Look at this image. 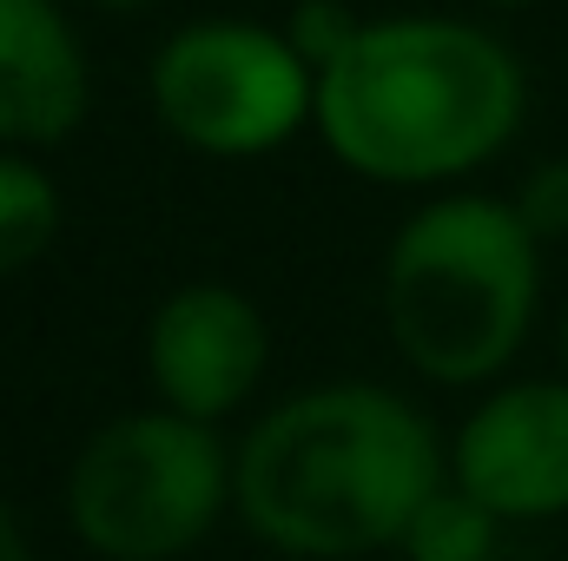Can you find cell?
Masks as SVG:
<instances>
[{
	"mask_svg": "<svg viewBox=\"0 0 568 561\" xmlns=\"http://www.w3.org/2000/svg\"><path fill=\"white\" fill-rule=\"evenodd\" d=\"M449 482V442L390 384H304L232 449V516L284 561L390 555Z\"/></svg>",
	"mask_w": 568,
	"mask_h": 561,
	"instance_id": "cell-1",
	"label": "cell"
},
{
	"mask_svg": "<svg viewBox=\"0 0 568 561\" xmlns=\"http://www.w3.org/2000/svg\"><path fill=\"white\" fill-rule=\"evenodd\" d=\"M529 120L523 60L476 20L384 13L317 73L324 152L390 192H456Z\"/></svg>",
	"mask_w": 568,
	"mask_h": 561,
	"instance_id": "cell-2",
	"label": "cell"
},
{
	"mask_svg": "<svg viewBox=\"0 0 568 561\" xmlns=\"http://www.w3.org/2000/svg\"><path fill=\"white\" fill-rule=\"evenodd\" d=\"M390 350L436 390H489L542 310V238L516 198L429 192L397 225L377 278Z\"/></svg>",
	"mask_w": 568,
	"mask_h": 561,
	"instance_id": "cell-3",
	"label": "cell"
},
{
	"mask_svg": "<svg viewBox=\"0 0 568 561\" xmlns=\"http://www.w3.org/2000/svg\"><path fill=\"white\" fill-rule=\"evenodd\" d=\"M73 542L93 561H179L232 516L225 429L145 404L100 422L60 482Z\"/></svg>",
	"mask_w": 568,
	"mask_h": 561,
	"instance_id": "cell-4",
	"label": "cell"
},
{
	"mask_svg": "<svg viewBox=\"0 0 568 561\" xmlns=\"http://www.w3.org/2000/svg\"><path fill=\"white\" fill-rule=\"evenodd\" d=\"M145 106L172 145L219 165H252L317 126V73L284 27L212 13L159 40Z\"/></svg>",
	"mask_w": 568,
	"mask_h": 561,
	"instance_id": "cell-5",
	"label": "cell"
},
{
	"mask_svg": "<svg viewBox=\"0 0 568 561\" xmlns=\"http://www.w3.org/2000/svg\"><path fill=\"white\" fill-rule=\"evenodd\" d=\"M265 370H272V324L252 290L225 278H192L152 304L145 317L152 404L225 429L258 397Z\"/></svg>",
	"mask_w": 568,
	"mask_h": 561,
	"instance_id": "cell-6",
	"label": "cell"
},
{
	"mask_svg": "<svg viewBox=\"0 0 568 561\" xmlns=\"http://www.w3.org/2000/svg\"><path fill=\"white\" fill-rule=\"evenodd\" d=\"M449 482L503 529L568 516V377L489 384L449 429Z\"/></svg>",
	"mask_w": 568,
	"mask_h": 561,
	"instance_id": "cell-7",
	"label": "cell"
},
{
	"mask_svg": "<svg viewBox=\"0 0 568 561\" xmlns=\"http://www.w3.org/2000/svg\"><path fill=\"white\" fill-rule=\"evenodd\" d=\"M93 113V60L60 0H0V145L53 152Z\"/></svg>",
	"mask_w": 568,
	"mask_h": 561,
	"instance_id": "cell-8",
	"label": "cell"
},
{
	"mask_svg": "<svg viewBox=\"0 0 568 561\" xmlns=\"http://www.w3.org/2000/svg\"><path fill=\"white\" fill-rule=\"evenodd\" d=\"M67 225L60 178L40 165V152H7L0 145V278L33 272Z\"/></svg>",
	"mask_w": 568,
	"mask_h": 561,
	"instance_id": "cell-9",
	"label": "cell"
},
{
	"mask_svg": "<svg viewBox=\"0 0 568 561\" xmlns=\"http://www.w3.org/2000/svg\"><path fill=\"white\" fill-rule=\"evenodd\" d=\"M496 549H503V522L476 496H463L456 482H443L429 496L397 542L404 561H496Z\"/></svg>",
	"mask_w": 568,
	"mask_h": 561,
	"instance_id": "cell-10",
	"label": "cell"
},
{
	"mask_svg": "<svg viewBox=\"0 0 568 561\" xmlns=\"http://www.w3.org/2000/svg\"><path fill=\"white\" fill-rule=\"evenodd\" d=\"M357 27H364V13H351L344 0H297V7L284 13V33H291V47L311 60V73H324V67L357 40Z\"/></svg>",
	"mask_w": 568,
	"mask_h": 561,
	"instance_id": "cell-11",
	"label": "cell"
},
{
	"mask_svg": "<svg viewBox=\"0 0 568 561\" xmlns=\"http://www.w3.org/2000/svg\"><path fill=\"white\" fill-rule=\"evenodd\" d=\"M516 212H523V225H529L542 245L568 238V152L529 165V178L516 185Z\"/></svg>",
	"mask_w": 568,
	"mask_h": 561,
	"instance_id": "cell-12",
	"label": "cell"
},
{
	"mask_svg": "<svg viewBox=\"0 0 568 561\" xmlns=\"http://www.w3.org/2000/svg\"><path fill=\"white\" fill-rule=\"evenodd\" d=\"M0 561H33V542H27L20 516L7 509V496H0Z\"/></svg>",
	"mask_w": 568,
	"mask_h": 561,
	"instance_id": "cell-13",
	"label": "cell"
},
{
	"mask_svg": "<svg viewBox=\"0 0 568 561\" xmlns=\"http://www.w3.org/2000/svg\"><path fill=\"white\" fill-rule=\"evenodd\" d=\"M80 7H100V13H140V7H159V0H80Z\"/></svg>",
	"mask_w": 568,
	"mask_h": 561,
	"instance_id": "cell-14",
	"label": "cell"
},
{
	"mask_svg": "<svg viewBox=\"0 0 568 561\" xmlns=\"http://www.w3.org/2000/svg\"><path fill=\"white\" fill-rule=\"evenodd\" d=\"M562 377H568V317H562Z\"/></svg>",
	"mask_w": 568,
	"mask_h": 561,
	"instance_id": "cell-15",
	"label": "cell"
},
{
	"mask_svg": "<svg viewBox=\"0 0 568 561\" xmlns=\"http://www.w3.org/2000/svg\"><path fill=\"white\" fill-rule=\"evenodd\" d=\"M489 7H529V0H489Z\"/></svg>",
	"mask_w": 568,
	"mask_h": 561,
	"instance_id": "cell-16",
	"label": "cell"
}]
</instances>
